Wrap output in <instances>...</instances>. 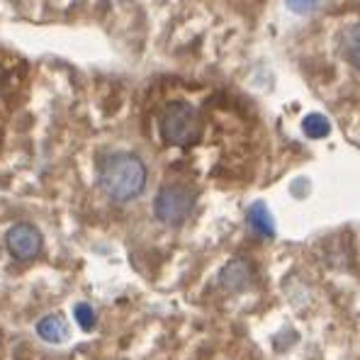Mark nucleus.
I'll return each mask as SVG.
<instances>
[{
    "instance_id": "0eeeda50",
    "label": "nucleus",
    "mask_w": 360,
    "mask_h": 360,
    "mask_svg": "<svg viewBox=\"0 0 360 360\" xmlns=\"http://www.w3.org/2000/svg\"><path fill=\"white\" fill-rule=\"evenodd\" d=\"M246 219H248V226H251L258 236H263V239H273L275 236V219H273V214H270L266 202H253L246 212Z\"/></svg>"
},
{
    "instance_id": "7ed1b4c3",
    "label": "nucleus",
    "mask_w": 360,
    "mask_h": 360,
    "mask_svg": "<svg viewBox=\"0 0 360 360\" xmlns=\"http://www.w3.org/2000/svg\"><path fill=\"white\" fill-rule=\"evenodd\" d=\"M198 202V195L185 183H166L153 198V214L161 224L180 226L190 219Z\"/></svg>"
},
{
    "instance_id": "9d476101",
    "label": "nucleus",
    "mask_w": 360,
    "mask_h": 360,
    "mask_svg": "<svg viewBox=\"0 0 360 360\" xmlns=\"http://www.w3.org/2000/svg\"><path fill=\"white\" fill-rule=\"evenodd\" d=\"M73 316H76V321L81 324L83 331H93L95 311H93V307H90L88 302H81V304H76V309H73Z\"/></svg>"
},
{
    "instance_id": "6e6552de",
    "label": "nucleus",
    "mask_w": 360,
    "mask_h": 360,
    "mask_svg": "<svg viewBox=\"0 0 360 360\" xmlns=\"http://www.w3.org/2000/svg\"><path fill=\"white\" fill-rule=\"evenodd\" d=\"M37 333L46 343H63L68 338V321L63 314H46L37 321Z\"/></svg>"
},
{
    "instance_id": "20e7f679",
    "label": "nucleus",
    "mask_w": 360,
    "mask_h": 360,
    "mask_svg": "<svg viewBox=\"0 0 360 360\" xmlns=\"http://www.w3.org/2000/svg\"><path fill=\"white\" fill-rule=\"evenodd\" d=\"M5 248H8V253L15 261H34L41 253V248H44V236L30 221H18V224H13L5 231Z\"/></svg>"
},
{
    "instance_id": "f03ea898",
    "label": "nucleus",
    "mask_w": 360,
    "mask_h": 360,
    "mask_svg": "<svg viewBox=\"0 0 360 360\" xmlns=\"http://www.w3.org/2000/svg\"><path fill=\"white\" fill-rule=\"evenodd\" d=\"M158 129H161V139L168 146L188 149V146L198 144L200 136H202V120H200V112L190 103L173 100L161 110Z\"/></svg>"
},
{
    "instance_id": "9b49d317",
    "label": "nucleus",
    "mask_w": 360,
    "mask_h": 360,
    "mask_svg": "<svg viewBox=\"0 0 360 360\" xmlns=\"http://www.w3.org/2000/svg\"><path fill=\"white\" fill-rule=\"evenodd\" d=\"M285 5H288L292 13H297V15H307V13H311V10L319 5V0H285Z\"/></svg>"
},
{
    "instance_id": "f257e3e1",
    "label": "nucleus",
    "mask_w": 360,
    "mask_h": 360,
    "mask_svg": "<svg viewBox=\"0 0 360 360\" xmlns=\"http://www.w3.org/2000/svg\"><path fill=\"white\" fill-rule=\"evenodd\" d=\"M149 171L146 163L131 151H115L100 161L98 183L100 190L115 202H131L146 188Z\"/></svg>"
},
{
    "instance_id": "39448f33",
    "label": "nucleus",
    "mask_w": 360,
    "mask_h": 360,
    "mask_svg": "<svg viewBox=\"0 0 360 360\" xmlns=\"http://www.w3.org/2000/svg\"><path fill=\"white\" fill-rule=\"evenodd\" d=\"M253 280H256V268H253V263L248 258L241 256L231 258L219 273L221 288L229 290V292H243V290L251 288Z\"/></svg>"
},
{
    "instance_id": "1a4fd4ad",
    "label": "nucleus",
    "mask_w": 360,
    "mask_h": 360,
    "mask_svg": "<svg viewBox=\"0 0 360 360\" xmlns=\"http://www.w3.org/2000/svg\"><path fill=\"white\" fill-rule=\"evenodd\" d=\"M302 131H304L309 139H324V136H329V131H331V122L326 115L311 112L302 120Z\"/></svg>"
},
{
    "instance_id": "423d86ee",
    "label": "nucleus",
    "mask_w": 360,
    "mask_h": 360,
    "mask_svg": "<svg viewBox=\"0 0 360 360\" xmlns=\"http://www.w3.org/2000/svg\"><path fill=\"white\" fill-rule=\"evenodd\" d=\"M338 49H341V56L348 66L360 68V22L348 25L338 34Z\"/></svg>"
}]
</instances>
